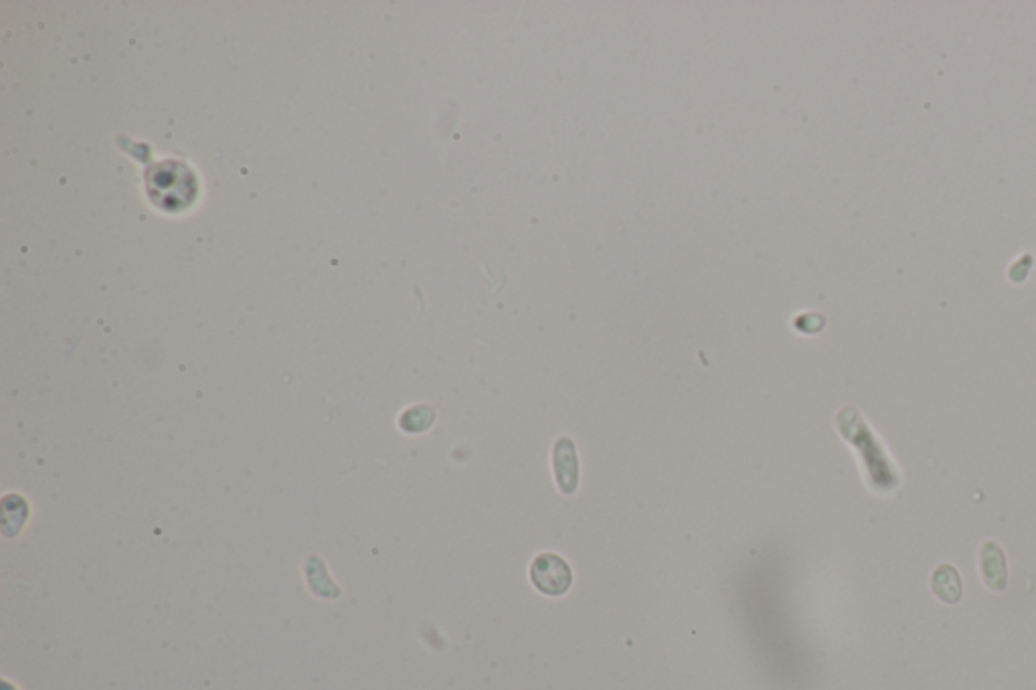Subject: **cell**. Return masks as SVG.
Segmentation results:
<instances>
[{"label":"cell","mask_w":1036,"mask_h":690,"mask_svg":"<svg viewBox=\"0 0 1036 690\" xmlns=\"http://www.w3.org/2000/svg\"><path fill=\"white\" fill-rule=\"evenodd\" d=\"M531 581L537 591L549 597H559L571 589L573 571L563 557L555 553H541L531 565Z\"/></svg>","instance_id":"obj_2"},{"label":"cell","mask_w":1036,"mask_h":690,"mask_svg":"<svg viewBox=\"0 0 1036 690\" xmlns=\"http://www.w3.org/2000/svg\"><path fill=\"white\" fill-rule=\"evenodd\" d=\"M553 466H555V478L557 486L565 494H573L579 484V466H577V452L569 438L557 440L553 448Z\"/></svg>","instance_id":"obj_4"},{"label":"cell","mask_w":1036,"mask_h":690,"mask_svg":"<svg viewBox=\"0 0 1036 690\" xmlns=\"http://www.w3.org/2000/svg\"><path fill=\"white\" fill-rule=\"evenodd\" d=\"M929 585H931L933 595L939 601L947 603V606H954V603H960V599L964 595L962 575H960V571L954 565H949V563H941V565H937L933 569Z\"/></svg>","instance_id":"obj_5"},{"label":"cell","mask_w":1036,"mask_h":690,"mask_svg":"<svg viewBox=\"0 0 1036 690\" xmlns=\"http://www.w3.org/2000/svg\"><path fill=\"white\" fill-rule=\"evenodd\" d=\"M1032 268H1034V255H1032L1030 251H1024V253H1020V255L1016 257V260L1010 264V268H1008V278H1012L1016 272H1020L1018 284H1022V282L1028 278V274H1030V270H1032Z\"/></svg>","instance_id":"obj_6"},{"label":"cell","mask_w":1036,"mask_h":690,"mask_svg":"<svg viewBox=\"0 0 1036 690\" xmlns=\"http://www.w3.org/2000/svg\"><path fill=\"white\" fill-rule=\"evenodd\" d=\"M146 187L152 203L164 211H183L197 199V179L181 162L166 160L148 170Z\"/></svg>","instance_id":"obj_1"},{"label":"cell","mask_w":1036,"mask_h":690,"mask_svg":"<svg viewBox=\"0 0 1036 690\" xmlns=\"http://www.w3.org/2000/svg\"><path fill=\"white\" fill-rule=\"evenodd\" d=\"M978 569H980L982 583L990 591L1000 593V591H1004L1008 587L1006 553H1004V549L996 541L982 543L980 555H978Z\"/></svg>","instance_id":"obj_3"}]
</instances>
